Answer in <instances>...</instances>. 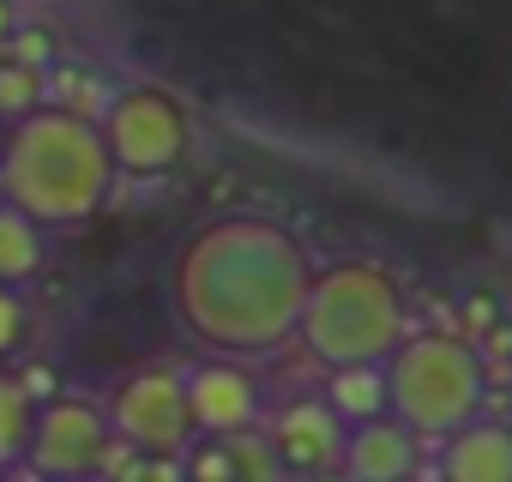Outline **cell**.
I'll list each match as a JSON object with an SVG mask.
<instances>
[{
    "instance_id": "1",
    "label": "cell",
    "mask_w": 512,
    "mask_h": 482,
    "mask_svg": "<svg viewBox=\"0 0 512 482\" xmlns=\"http://www.w3.org/2000/svg\"><path fill=\"white\" fill-rule=\"evenodd\" d=\"M314 290L308 248L272 217H211L169 260V314L211 356H278L302 332Z\"/></svg>"
},
{
    "instance_id": "2",
    "label": "cell",
    "mask_w": 512,
    "mask_h": 482,
    "mask_svg": "<svg viewBox=\"0 0 512 482\" xmlns=\"http://www.w3.org/2000/svg\"><path fill=\"white\" fill-rule=\"evenodd\" d=\"M115 187V163L103 145V127L85 109L43 103L25 121L7 127L0 145V199L25 211L37 229H73L103 211Z\"/></svg>"
},
{
    "instance_id": "3",
    "label": "cell",
    "mask_w": 512,
    "mask_h": 482,
    "mask_svg": "<svg viewBox=\"0 0 512 482\" xmlns=\"http://www.w3.org/2000/svg\"><path fill=\"white\" fill-rule=\"evenodd\" d=\"M296 338L308 344L320 368H362V362L380 368L410 338L404 284L374 260H332L314 272Z\"/></svg>"
},
{
    "instance_id": "4",
    "label": "cell",
    "mask_w": 512,
    "mask_h": 482,
    "mask_svg": "<svg viewBox=\"0 0 512 482\" xmlns=\"http://www.w3.org/2000/svg\"><path fill=\"white\" fill-rule=\"evenodd\" d=\"M380 368H386V416H398L416 440H446L482 416L488 362L458 332H416Z\"/></svg>"
},
{
    "instance_id": "5",
    "label": "cell",
    "mask_w": 512,
    "mask_h": 482,
    "mask_svg": "<svg viewBox=\"0 0 512 482\" xmlns=\"http://www.w3.org/2000/svg\"><path fill=\"white\" fill-rule=\"evenodd\" d=\"M97 127H103L115 175H145L151 181V175L181 169L187 151H193V109L175 85H157V79L121 85Z\"/></svg>"
},
{
    "instance_id": "6",
    "label": "cell",
    "mask_w": 512,
    "mask_h": 482,
    "mask_svg": "<svg viewBox=\"0 0 512 482\" xmlns=\"http://www.w3.org/2000/svg\"><path fill=\"white\" fill-rule=\"evenodd\" d=\"M115 428L109 410L79 398V392H55L37 404L31 416V440H25V464L43 482H97L115 458Z\"/></svg>"
},
{
    "instance_id": "7",
    "label": "cell",
    "mask_w": 512,
    "mask_h": 482,
    "mask_svg": "<svg viewBox=\"0 0 512 482\" xmlns=\"http://www.w3.org/2000/svg\"><path fill=\"white\" fill-rule=\"evenodd\" d=\"M109 428L139 458H181L199 440L193 434V410H187V374H175V368L127 374L109 392Z\"/></svg>"
},
{
    "instance_id": "8",
    "label": "cell",
    "mask_w": 512,
    "mask_h": 482,
    "mask_svg": "<svg viewBox=\"0 0 512 482\" xmlns=\"http://www.w3.org/2000/svg\"><path fill=\"white\" fill-rule=\"evenodd\" d=\"M187 410L199 440H235L266 422V386L229 356H205L199 368H187Z\"/></svg>"
},
{
    "instance_id": "9",
    "label": "cell",
    "mask_w": 512,
    "mask_h": 482,
    "mask_svg": "<svg viewBox=\"0 0 512 482\" xmlns=\"http://www.w3.org/2000/svg\"><path fill=\"white\" fill-rule=\"evenodd\" d=\"M266 446H272V458L284 464V476H326V470H338L344 464V422L326 410V398H290L266 428Z\"/></svg>"
},
{
    "instance_id": "10",
    "label": "cell",
    "mask_w": 512,
    "mask_h": 482,
    "mask_svg": "<svg viewBox=\"0 0 512 482\" xmlns=\"http://www.w3.org/2000/svg\"><path fill=\"white\" fill-rule=\"evenodd\" d=\"M344 482H416L422 470V440L398 416H374L344 434Z\"/></svg>"
},
{
    "instance_id": "11",
    "label": "cell",
    "mask_w": 512,
    "mask_h": 482,
    "mask_svg": "<svg viewBox=\"0 0 512 482\" xmlns=\"http://www.w3.org/2000/svg\"><path fill=\"white\" fill-rule=\"evenodd\" d=\"M440 482H512V428L470 422L440 440Z\"/></svg>"
},
{
    "instance_id": "12",
    "label": "cell",
    "mask_w": 512,
    "mask_h": 482,
    "mask_svg": "<svg viewBox=\"0 0 512 482\" xmlns=\"http://www.w3.org/2000/svg\"><path fill=\"white\" fill-rule=\"evenodd\" d=\"M320 398H326V410L344 428H362V422L386 416V368H374V362H362V368H326Z\"/></svg>"
},
{
    "instance_id": "13",
    "label": "cell",
    "mask_w": 512,
    "mask_h": 482,
    "mask_svg": "<svg viewBox=\"0 0 512 482\" xmlns=\"http://www.w3.org/2000/svg\"><path fill=\"white\" fill-rule=\"evenodd\" d=\"M43 266H49V229H37L25 211L0 199V284L25 290Z\"/></svg>"
},
{
    "instance_id": "14",
    "label": "cell",
    "mask_w": 512,
    "mask_h": 482,
    "mask_svg": "<svg viewBox=\"0 0 512 482\" xmlns=\"http://www.w3.org/2000/svg\"><path fill=\"white\" fill-rule=\"evenodd\" d=\"M31 416H37V392L19 380V368H0V470H13L25 458Z\"/></svg>"
},
{
    "instance_id": "15",
    "label": "cell",
    "mask_w": 512,
    "mask_h": 482,
    "mask_svg": "<svg viewBox=\"0 0 512 482\" xmlns=\"http://www.w3.org/2000/svg\"><path fill=\"white\" fill-rule=\"evenodd\" d=\"M43 97H49V73H37V67H19V61H0V121H25L31 109H43Z\"/></svg>"
},
{
    "instance_id": "16",
    "label": "cell",
    "mask_w": 512,
    "mask_h": 482,
    "mask_svg": "<svg viewBox=\"0 0 512 482\" xmlns=\"http://www.w3.org/2000/svg\"><path fill=\"white\" fill-rule=\"evenodd\" d=\"M25 344H31V302H25V290L0 284V368L25 356Z\"/></svg>"
},
{
    "instance_id": "17",
    "label": "cell",
    "mask_w": 512,
    "mask_h": 482,
    "mask_svg": "<svg viewBox=\"0 0 512 482\" xmlns=\"http://www.w3.org/2000/svg\"><path fill=\"white\" fill-rule=\"evenodd\" d=\"M181 482H235V452L229 440H193L181 452Z\"/></svg>"
},
{
    "instance_id": "18",
    "label": "cell",
    "mask_w": 512,
    "mask_h": 482,
    "mask_svg": "<svg viewBox=\"0 0 512 482\" xmlns=\"http://www.w3.org/2000/svg\"><path fill=\"white\" fill-rule=\"evenodd\" d=\"M0 61H19V67H37V73H49V61H55V31L49 25H13V37L0 43Z\"/></svg>"
},
{
    "instance_id": "19",
    "label": "cell",
    "mask_w": 512,
    "mask_h": 482,
    "mask_svg": "<svg viewBox=\"0 0 512 482\" xmlns=\"http://www.w3.org/2000/svg\"><path fill=\"white\" fill-rule=\"evenodd\" d=\"M13 25H19V7H13V0H0V43L13 37Z\"/></svg>"
},
{
    "instance_id": "20",
    "label": "cell",
    "mask_w": 512,
    "mask_h": 482,
    "mask_svg": "<svg viewBox=\"0 0 512 482\" xmlns=\"http://www.w3.org/2000/svg\"><path fill=\"white\" fill-rule=\"evenodd\" d=\"M308 482H344V470H326V476H308Z\"/></svg>"
},
{
    "instance_id": "21",
    "label": "cell",
    "mask_w": 512,
    "mask_h": 482,
    "mask_svg": "<svg viewBox=\"0 0 512 482\" xmlns=\"http://www.w3.org/2000/svg\"><path fill=\"white\" fill-rule=\"evenodd\" d=\"M0 145H7V121H0Z\"/></svg>"
}]
</instances>
